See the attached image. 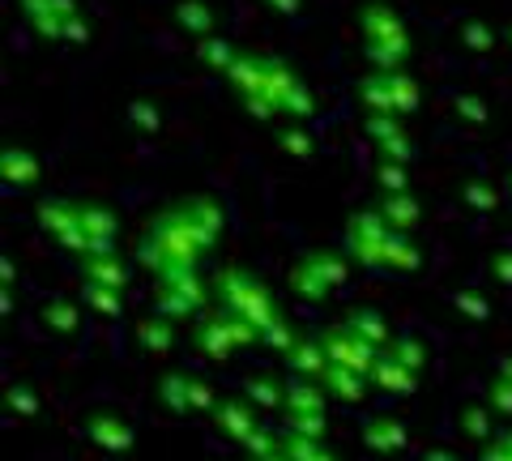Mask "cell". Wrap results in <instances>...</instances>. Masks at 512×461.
Listing matches in <instances>:
<instances>
[{
	"mask_svg": "<svg viewBox=\"0 0 512 461\" xmlns=\"http://www.w3.org/2000/svg\"><path fill=\"white\" fill-rule=\"evenodd\" d=\"M227 77L235 82V90L248 99V107L256 116H286L308 120L312 116V94L295 82V73L274 56H256V52H239L235 65L227 69Z\"/></svg>",
	"mask_w": 512,
	"mask_h": 461,
	"instance_id": "obj_1",
	"label": "cell"
},
{
	"mask_svg": "<svg viewBox=\"0 0 512 461\" xmlns=\"http://www.w3.org/2000/svg\"><path fill=\"white\" fill-rule=\"evenodd\" d=\"M355 39L372 73H402L414 52L410 22L397 0H355Z\"/></svg>",
	"mask_w": 512,
	"mask_h": 461,
	"instance_id": "obj_2",
	"label": "cell"
},
{
	"mask_svg": "<svg viewBox=\"0 0 512 461\" xmlns=\"http://www.w3.org/2000/svg\"><path fill=\"white\" fill-rule=\"evenodd\" d=\"M359 99H363V116H397L419 107V86L414 77L402 73H367L359 82Z\"/></svg>",
	"mask_w": 512,
	"mask_h": 461,
	"instance_id": "obj_3",
	"label": "cell"
},
{
	"mask_svg": "<svg viewBox=\"0 0 512 461\" xmlns=\"http://www.w3.org/2000/svg\"><path fill=\"white\" fill-rule=\"evenodd\" d=\"M22 18L35 26V35L43 39H64V43H86L90 26L82 18L77 0H18Z\"/></svg>",
	"mask_w": 512,
	"mask_h": 461,
	"instance_id": "obj_4",
	"label": "cell"
},
{
	"mask_svg": "<svg viewBox=\"0 0 512 461\" xmlns=\"http://www.w3.org/2000/svg\"><path fill=\"white\" fill-rule=\"evenodd\" d=\"M444 47L457 60H466V65H478V60H491L500 52V30L483 18H474V13H457L444 30Z\"/></svg>",
	"mask_w": 512,
	"mask_h": 461,
	"instance_id": "obj_5",
	"label": "cell"
},
{
	"mask_svg": "<svg viewBox=\"0 0 512 461\" xmlns=\"http://www.w3.org/2000/svg\"><path fill=\"white\" fill-rule=\"evenodd\" d=\"M444 116L453 129L461 133H478V129H487L491 116H495V107L483 90H474V86H453L444 94Z\"/></svg>",
	"mask_w": 512,
	"mask_h": 461,
	"instance_id": "obj_6",
	"label": "cell"
},
{
	"mask_svg": "<svg viewBox=\"0 0 512 461\" xmlns=\"http://www.w3.org/2000/svg\"><path fill=\"white\" fill-rule=\"evenodd\" d=\"M171 22L192 43L218 39V13H214L210 0H175V5H171Z\"/></svg>",
	"mask_w": 512,
	"mask_h": 461,
	"instance_id": "obj_7",
	"label": "cell"
},
{
	"mask_svg": "<svg viewBox=\"0 0 512 461\" xmlns=\"http://www.w3.org/2000/svg\"><path fill=\"white\" fill-rule=\"evenodd\" d=\"M0 171H5V184L9 188H30V184L39 180V163L22 146H9L5 150V158H0Z\"/></svg>",
	"mask_w": 512,
	"mask_h": 461,
	"instance_id": "obj_8",
	"label": "cell"
},
{
	"mask_svg": "<svg viewBox=\"0 0 512 461\" xmlns=\"http://www.w3.org/2000/svg\"><path fill=\"white\" fill-rule=\"evenodd\" d=\"M261 13H269V18H278L286 26H299V22H308L312 18V5L316 0H252Z\"/></svg>",
	"mask_w": 512,
	"mask_h": 461,
	"instance_id": "obj_9",
	"label": "cell"
},
{
	"mask_svg": "<svg viewBox=\"0 0 512 461\" xmlns=\"http://www.w3.org/2000/svg\"><path fill=\"white\" fill-rule=\"evenodd\" d=\"M380 218H384V227H414L419 222V205L410 201V193H389L380 205Z\"/></svg>",
	"mask_w": 512,
	"mask_h": 461,
	"instance_id": "obj_10",
	"label": "cell"
},
{
	"mask_svg": "<svg viewBox=\"0 0 512 461\" xmlns=\"http://www.w3.org/2000/svg\"><path fill=\"white\" fill-rule=\"evenodd\" d=\"M128 124H133L141 137H158V133H163V124H167V116H163V107H154V103L141 99V103L128 107Z\"/></svg>",
	"mask_w": 512,
	"mask_h": 461,
	"instance_id": "obj_11",
	"label": "cell"
},
{
	"mask_svg": "<svg viewBox=\"0 0 512 461\" xmlns=\"http://www.w3.org/2000/svg\"><path fill=\"white\" fill-rule=\"evenodd\" d=\"M466 201L478 205V210H495L500 205V188L491 180H466Z\"/></svg>",
	"mask_w": 512,
	"mask_h": 461,
	"instance_id": "obj_12",
	"label": "cell"
},
{
	"mask_svg": "<svg viewBox=\"0 0 512 461\" xmlns=\"http://www.w3.org/2000/svg\"><path fill=\"white\" fill-rule=\"evenodd\" d=\"M376 176H380V184L389 188V193H406V167L402 163H380Z\"/></svg>",
	"mask_w": 512,
	"mask_h": 461,
	"instance_id": "obj_13",
	"label": "cell"
},
{
	"mask_svg": "<svg viewBox=\"0 0 512 461\" xmlns=\"http://www.w3.org/2000/svg\"><path fill=\"white\" fill-rule=\"evenodd\" d=\"M282 146L291 150V154H312L316 137H312V133H303V129H286V133H282Z\"/></svg>",
	"mask_w": 512,
	"mask_h": 461,
	"instance_id": "obj_14",
	"label": "cell"
},
{
	"mask_svg": "<svg viewBox=\"0 0 512 461\" xmlns=\"http://www.w3.org/2000/svg\"><path fill=\"white\" fill-rule=\"evenodd\" d=\"M504 188H508V201H512V171H508V176H504Z\"/></svg>",
	"mask_w": 512,
	"mask_h": 461,
	"instance_id": "obj_15",
	"label": "cell"
},
{
	"mask_svg": "<svg viewBox=\"0 0 512 461\" xmlns=\"http://www.w3.org/2000/svg\"><path fill=\"white\" fill-rule=\"evenodd\" d=\"M504 39H508V52H512V22H508V30H504Z\"/></svg>",
	"mask_w": 512,
	"mask_h": 461,
	"instance_id": "obj_16",
	"label": "cell"
}]
</instances>
